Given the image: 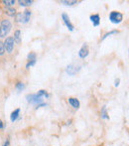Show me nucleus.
Wrapping results in <instances>:
<instances>
[{
    "label": "nucleus",
    "instance_id": "1",
    "mask_svg": "<svg viewBox=\"0 0 129 146\" xmlns=\"http://www.w3.org/2000/svg\"><path fill=\"white\" fill-rule=\"evenodd\" d=\"M11 28L12 25L9 20H2L1 24H0V38L6 37V35H8V33L10 32Z\"/></svg>",
    "mask_w": 129,
    "mask_h": 146
},
{
    "label": "nucleus",
    "instance_id": "2",
    "mask_svg": "<svg viewBox=\"0 0 129 146\" xmlns=\"http://www.w3.org/2000/svg\"><path fill=\"white\" fill-rule=\"evenodd\" d=\"M123 19V16L120 12H116V11H112L111 13L109 14V20L114 24H118L122 21Z\"/></svg>",
    "mask_w": 129,
    "mask_h": 146
},
{
    "label": "nucleus",
    "instance_id": "3",
    "mask_svg": "<svg viewBox=\"0 0 129 146\" xmlns=\"http://www.w3.org/2000/svg\"><path fill=\"white\" fill-rule=\"evenodd\" d=\"M14 43H15V41H14V39L11 38V37H8V38L6 39L5 42L3 43V44H4V49L6 50V52L11 53L12 51H13Z\"/></svg>",
    "mask_w": 129,
    "mask_h": 146
},
{
    "label": "nucleus",
    "instance_id": "4",
    "mask_svg": "<svg viewBox=\"0 0 129 146\" xmlns=\"http://www.w3.org/2000/svg\"><path fill=\"white\" fill-rule=\"evenodd\" d=\"M27 100L29 102H31V104H41V102H43V100L42 98H41L40 96H38V94H28L27 96Z\"/></svg>",
    "mask_w": 129,
    "mask_h": 146
},
{
    "label": "nucleus",
    "instance_id": "5",
    "mask_svg": "<svg viewBox=\"0 0 129 146\" xmlns=\"http://www.w3.org/2000/svg\"><path fill=\"white\" fill-rule=\"evenodd\" d=\"M30 17H31V12L29 10H26L23 14H19L18 15V21L23 22V23H27L30 20Z\"/></svg>",
    "mask_w": 129,
    "mask_h": 146
},
{
    "label": "nucleus",
    "instance_id": "6",
    "mask_svg": "<svg viewBox=\"0 0 129 146\" xmlns=\"http://www.w3.org/2000/svg\"><path fill=\"white\" fill-rule=\"evenodd\" d=\"M89 47H87V44H85L83 47H81V49L79 50V55L81 58H85V57H87V55H89Z\"/></svg>",
    "mask_w": 129,
    "mask_h": 146
},
{
    "label": "nucleus",
    "instance_id": "7",
    "mask_svg": "<svg viewBox=\"0 0 129 146\" xmlns=\"http://www.w3.org/2000/svg\"><path fill=\"white\" fill-rule=\"evenodd\" d=\"M62 18H63V20H64L65 26H67V27L69 28V31H73V24L71 23V21H69V18L67 17V14H63V15H62Z\"/></svg>",
    "mask_w": 129,
    "mask_h": 146
},
{
    "label": "nucleus",
    "instance_id": "8",
    "mask_svg": "<svg viewBox=\"0 0 129 146\" xmlns=\"http://www.w3.org/2000/svg\"><path fill=\"white\" fill-rule=\"evenodd\" d=\"M79 71V67H75V66H69V67L67 68V73L69 74V75L71 76H73L75 75V74L77 73V72Z\"/></svg>",
    "mask_w": 129,
    "mask_h": 146
},
{
    "label": "nucleus",
    "instance_id": "9",
    "mask_svg": "<svg viewBox=\"0 0 129 146\" xmlns=\"http://www.w3.org/2000/svg\"><path fill=\"white\" fill-rule=\"evenodd\" d=\"M69 104L73 106V108H79V100H77V98H69Z\"/></svg>",
    "mask_w": 129,
    "mask_h": 146
},
{
    "label": "nucleus",
    "instance_id": "10",
    "mask_svg": "<svg viewBox=\"0 0 129 146\" xmlns=\"http://www.w3.org/2000/svg\"><path fill=\"white\" fill-rule=\"evenodd\" d=\"M91 22H93V25H95V26H98V25H99V22H100L99 15H97V14L91 15Z\"/></svg>",
    "mask_w": 129,
    "mask_h": 146
},
{
    "label": "nucleus",
    "instance_id": "11",
    "mask_svg": "<svg viewBox=\"0 0 129 146\" xmlns=\"http://www.w3.org/2000/svg\"><path fill=\"white\" fill-rule=\"evenodd\" d=\"M19 113H20V110H19V108H17V110H14V111L11 113V120L12 121H15L16 119L18 118V116H19Z\"/></svg>",
    "mask_w": 129,
    "mask_h": 146
},
{
    "label": "nucleus",
    "instance_id": "12",
    "mask_svg": "<svg viewBox=\"0 0 129 146\" xmlns=\"http://www.w3.org/2000/svg\"><path fill=\"white\" fill-rule=\"evenodd\" d=\"M5 13L9 16H14L16 13V10L12 7H7V8H5Z\"/></svg>",
    "mask_w": 129,
    "mask_h": 146
},
{
    "label": "nucleus",
    "instance_id": "13",
    "mask_svg": "<svg viewBox=\"0 0 129 146\" xmlns=\"http://www.w3.org/2000/svg\"><path fill=\"white\" fill-rule=\"evenodd\" d=\"M20 35H21V32L19 30H17L15 33H14V41L16 40L17 43H20L21 42V38H20Z\"/></svg>",
    "mask_w": 129,
    "mask_h": 146
},
{
    "label": "nucleus",
    "instance_id": "14",
    "mask_svg": "<svg viewBox=\"0 0 129 146\" xmlns=\"http://www.w3.org/2000/svg\"><path fill=\"white\" fill-rule=\"evenodd\" d=\"M32 3H33V1H31V0H20L19 1V4L21 6H29V5H31Z\"/></svg>",
    "mask_w": 129,
    "mask_h": 146
},
{
    "label": "nucleus",
    "instance_id": "15",
    "mask_svg": "<svg viewBox=\"0 0 129 146\" xmlns=\"http://www.w3.org/2000/svg\"><path fill=\"white\" fill-rule=\"evenodd\" d=\"M38 94V96H40L41 98H48V96H49V94H47L46 90H39L38 94Z\"/></svg>",
    "mask_w": 129,
    "mask_h": 146
},
{
    "label": "nucleus",
    "instance_id": "16",
    "mask_svg": "<svg viewBox=\"0 0 129 146\" xmlns=\"http://www.w3.org/2000/svg\"><path fill=\"white\" fill-rule=\"evenodd\" d=\"M3 3L5 6H12L13 4H15V0H4Z\"/></svg>",
    "mask_w": 129,
    "mask_h": 146
},
{
    "label": "nucleus",
    "instance_id": "17",
    "mask_svg": "<svg viewBox=\"0 0 129 146\" xmlns=\"http://www.w3.org/2000/svg\"><path fill=\"white\" fill-rule=\"evenodd\" d=\"M5 53V49H4V44L0 41V56H2V55Z\"/></svg>",
    "mask_w": 129,
    "mask_h": 146
},
{
    "label": "nucleus",
    "instance_id": "18",
    "mask_svg": "<svg viewBox=\"0 0 129 146\" xmlns=\"http://www.w3.org/2000/svg\"><path fill=\"white\" fill-rule=\"evenodd\" d=\"M63 4H65V5H73V4H77V1H62Z\"/></svg>",
    "mask_w": 129,
    "mask_h": 146
},
{
    "label": "nucleus",
    "instance_id": "19",
    "mask_svg": "<svg viewBox=\"0 0 129 146\" xmlns=\"http://www.w3.org/2000/svg\"><path fill=\"white\" fill-rule=\"evenodd\" d=\"M28 60H29V61L36 60V54H35V53H30V54L28 55Z\"/></svg>",
    "mask_w": 129,
    "mask_h": 146
},
{
    "label": "nucleus",
    "instance_id": "20",
    "mask_svg": "<svg viewBox=\"0 0 129 146\" xmlns=\"http://www.w3.org/2000/svg\"><path fill=\"white\" fill-rule=\"evenodd\" d=\"M16 88H17L18 90H24V88H25V86H24L23 83H18L17 85H16Z\"/></svg>",
    "mask_w": 129,
    "mask_h": 146
},
{
    "label": "nucleus",
    "instance_id": "21",
    "mask_svg": "<svg viewBox=\"0 0 129 146\" xmlns=\"http://www.w3.org/2000/svg\"><path fill=\"white\" fill-rule=\"evenodd\" d=\"M117 33V31H111V32H109V33H106L105 35L103 36V38H102V40H104L105 38H107L108 36H110V35H112V34H116Z\"/></svg>",
    "mask_w": 129,
    "mask_h": 146
},
{
    "label": "nucleus",
    "instance_id": "22",
    "mask_svg": "<svg viewBox=\"0 0 129 146\" xmlns=\"http://www.w3.org/2000/svg\"><path fill=\"white\" fill-rule=\"evenodd\" d=\"M102 117H103V118H108L107 114H106V108H105V106H104V108H102Z\"/></svg>",
    "mask_w": 129,
    "mask_h": 146
},
{
    "label": "nucleus",
    "instance_id": "23",
    "mask_svg": "<svg viewBox=\"0 0 129 146\" xmlns=\"http://www.w3.org/2000/svg\"><path fill=\"white\" fill-rule=\"evenodd\" d=\"M35 63H36V60H33V61H29V63L27 64V66H26V68H29V67H31V66H34L35 65Z\"/></svg>",
    "mask_w": 129,
    "mask_h": 146
},
{
    "label": "nucleus",
    "instance_id": "24",
    "mask_svg": "<svg viewBox=\"0 0 129 146\" xmlns=\"http://www.w3.org/2000/svg\"><path fill=\"white\" fill-rule=\"evenodd\" d=\"M119 82H120L119 79L116 80V81H115V87H118V85H119Z\"/></svg>",
    "mask_w": 129,
    "mask_h": 146
},
{
    "label": "nucleus",
    "instance_id": "25",
    "mask_svg": "<svg viewBox=\"0 0 129 146\" xmlns=\"http://www.w3.org/2000/svg\"><path fill=\"white\" fill-rule=\"evenodd\" d=\"M2 128H3V122L0 120V129H2Z\"/></svg>",
    "mask_w": 129,
    "mask_h": 146
}]
</instances>
